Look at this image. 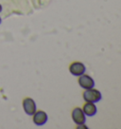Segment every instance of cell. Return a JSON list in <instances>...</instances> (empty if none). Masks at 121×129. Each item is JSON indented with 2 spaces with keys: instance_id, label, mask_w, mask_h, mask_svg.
Returning <instances> with one entry per match:
<instances>
[{
  "instance_id": "cell-1",
  "label": "cell",
  "mask_w": 121,
  "mask_h": 129,
  "mask_svg": "<svg viewBox=\"0 0 121 129\" xmlns=\"http://www.w3.org/2000/svg\"><path fill=\"white\" fill-rule=\"evenodd\" d=\"M101 97L102 95L100 91L95 88L86 89L83 93V99L85 102H88V103H97L101 100Z\"/></svg>"
},
{
  "instance_id": "cell-2",
  "label": "cell",
  "mask_w": 121,
  "mask_h": 129,
  "mask_svg": "<svg viewBox=\"0 0 121 129\" xmlns=\"http://www.w3.org/2000/svg\"><path fill=\"white\" fill-rule=\"evenodd\" d=\"M22 105H23V109L25 113L28 116H32L36 112V104L32 98H29V97L25 98Z\"/></svg>"
},
{
  "instance_id": "cell-3",
  "label": "cell",
  "mask_w": 121,
  "mask_h": 129,
  "mask_svg": "<svg viewBox=\"0 0 121 129\" xmlns=\"http://www.w3.org/2000/svg\"><path fill=\"white\" fill-rule=\"evenodd\" d=\"M79 85L82 88L89 89L93 88L95 86V82H94L92 77H90L89 75H86V74L83 73V74L79 76Z\"/></svg>"
},
{
  "instance_id": "cell-4",
  "label": "cell",
  "mask_w": 121,
  "mask_h": 129,
  "mask_svg": "<svg viewBox=\"0 0 121 129\" xmlns=\"http://www.w3.org/2000/svg\"><path fill=\"white\" fill-rule=\"evenodd\" d=\"M72 119L76 124H78V125L84 124L85 121H86V118H85V114H84V112H83L82 108L76 107V108L73 109Z\"/></svg>"
},
{
  "instance_id": "cell-5",
  "label": "cell",
  "mask_w": 121,
  "mask_h": 129,
  "mask_svg": "<svg viewBox=\"0 0 121 129\" xmlns=\"http://www.w3.org/2000/svg\"><path fill=\"white\" fill-rule=\"evenodd\" d=\"M85 66L81 62H73L69 67V71L75 76H80L85 72Z\"/></svg>"
},
{
  "instance_id": "cell-6",
  "label": "cell",
  "mask_w": 121,
  "mask_h": 129,
  "mask_svg": "<svg viewBox=\"0 0 121 129\" xmlns=\"http://www.w3.org/2000/svg\"><path fill=\"white\" fill-rule=\"evenodd\" d=\"M32 116H33L32 121L34 122V124L38 125V126L44 125L47 121V114L44 112V111H43V110L36 111Z\"/></svg>"
},
{
  "instance_id": "cell-7",
  "label": "cell",
  "mask_w": 121,
  "mask_h": 129,
  "mask_svg": "<svg viewBox=\"0 0 121 129\" xmlns=\"http://www.w3.org/2000/svg\"><path fill=\"white\" fill-rule=\"evenodd\" d=\"M83 112H84L85 115H87L88 117H92L94 116L96 113H97V106L95 105V103H88L86 102V104L83 105Z\"/></svg>"
},
{
  "instance_id": "cell-8",
  "label": "cell",
  "mask_w": 121,
  "mask_h": 129,
  "mask_svg": "<svg viewBox=\"0 0 121 129\" xmlns=\"http://www.w3.org/2000/svg\"><path fill=\"white\" fill-rule=\"evenodd\" d=\"M2 9H3V8H2V5L0 4V12H2Z\"/></svg>"
},
{
  "instance_id": "cell-9",
  "label": "cell",
  "mask_w": 121,
  "mask_h": 129,
  "mask_svg": "<svg viewBox=\"0 0 121 129\" xmlns=\"http://www.w3.org/2000/svg\"><path fill=\"white\" fill-rule=\"evenodd\" d=\"M1 21L2 20H1V17H0V24H1Z\"/></svg>"
}]
</instances>
